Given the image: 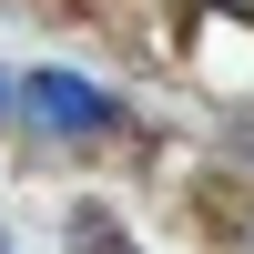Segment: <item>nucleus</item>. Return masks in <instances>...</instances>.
I'll return each instance as SVG.
<instances>
[{"mask_svg":"<svg viewBox=\"0 0 254 254\" xmlns=\"http://www.w3.org/2000/svg\"><path fill=\"white\" fill-rule=\"evenodd\" d=\"M31 112H41V122H61V132H112V122H122V102H102L92 81L41 71V81H31Z\"/></svg>","mask_w":254,"mask_h":254,"instance_id":"nucleus-1","label":"nucleus"}]
</instances>
